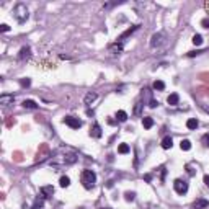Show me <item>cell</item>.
Wrapping results in <instances>:
<instances>
[{
    "label": "cell",
    "instance_id": "1",
    "mask_svg": "<svg viewBox=\"0 0 209 209\" xmlns=\"http://www.w3.org/2000/svg\"><path fill=\"white\" fill-rule=\"evenodd\" d=\"M80 182H82L85 190H92L93 186H95V183H97L95 172H93V170H83L82 175H80Z\"/></svg>",
    "mask_w": 209,
    "mask_h": 209
},
{
    "label": "cell",
    "instance_id": "2",
    "mask_svg": "<svg viewBox=\"0 0 209 209\" xmlns=\"http://www.w3.org/2000/svg\"><path fill=\"white\" fill-rule=\"evenodd\" d=\"M13 17L18 23H25L30 17V12H28V7L25 3H17L15 8H13Z\"/></svg>",
    "mask_w": 209,
    "mask_h": 209
},
{
    "label": "cell",
    "instance_id": "3",
    "mask_svg": "<svg viewBox=\"0 0 209 209\" xmlns=\"http://www.w3.org/2000/svg\"><path fill=\"white\" fill-rule=\"evenodd\" d=\"M173 188L178 194H186L188 193V182H185L182 178H177L173 182Z\"/></svg>",
    "mask_w": 209,
    "mask_h": 209
},
{
    "label": "cell",
    "instance_id": "4",
    "mask_svg": "<svg viewBox=\"0 0 209 209\" xmlns=\"http://www.w3.org/2000/svg\"><path fill=\"white\" fill-rule=\"evenodd\" d=\"M165 42V34L163 33H155L152 38H150V47H158Z\"/></svg>",
    "mask_w": 209,
    "mask_h": 209
},
{
    "label": "cell",
    "instance_id": "5",
    "mask_svg": "<svg viewBox=\"0 0 209 209\" xmlns=\"http://www.w3.org/2000/svg\"><path fill=\"white\" fill-rule=\"evenodd\" d=\"M64 124H67L72 129H78V127H82V121L78 118H74V116H66L64 118Z\"/></svg>",
    "mask_w": 209,
    "mask_h": 209
},
{
    "label": "cell",
    "instance_id": "6",
    "mask_svg": "<svg viewBox=\"0 0 209 209\" xmlns=\"http://www.w3.org/2000/svg\"><path fill=\"white\" fill-rule=\"evenodd\" d=\"M108 51H110L113 56H118V54H121V52H122V42H119V41L113 42V44H110V46H108Z\"/></svg>",
    "mask_w": 209,
    "mask_h": 209
},
{
    "label": "cell",
    "instance_id": "7",
    "mask_svg": "<svg viewBox=\"0 0 209 209\" xmlns=\"http://www.w3.org/2000/svg\"><path fill=\"white\" fill-rule=\"evenodd\" d=\"M207 206H209V201L204 199V198H198V199L193 203V207H194V209H207Z\"/></svg>",
    "mask_w": 209,
    "mask_h": 209
},
{
    "label": "cell",
    "instance_id": "8",
    "mask_svg": "<svg viewBox=\"0 0 209 209\" xmlns=\"http://www.w3.org/2000/svg\"><path fill=\"white\" fill-rule=\"evenodd\" d=\"M102 126H100L98 124V122H95V124H93V127L90 129V136H92V137H95V139H100V137H102Z\"/></svg>",
    "mask_w": 209,
    "mask_h": 209
},
{
    "label": "cell",
    "instance_id": "9",
    "mask_svg": "<svg viewBox=\"0 0 209 209\" xmlns=\"http://www.w3.org/2000/svg\"><path fill=\"white\" fill-rule=\"evenodd\" d=\"M30 56H31V47L25 46V47H21V49H20L18 59H20V61H25V59H28V57H30Z\"/></svg>",
    "mask_w": 209,
    "mask_h": 209
},
{
    "label": "cell",
    "instance_id": "10",
    "mask_svg": "<svg viewBox=\"0 0 209 209\" xmlns=\"http://www.w3.org/2000/svg\"><path fill=\"white\" fill-rule=\"evenodd\" d=\"M39 191H41V196H44V198H49V196H52V194H54V186H51V185H47V186H42V188H41Z\"/></svg>",
    "mask_w": 209,
    "mask_h": 209
},
{
    "label": "cell",
    "instance_id": "11",
    "mask_svg": "<svg viewBox=\"0 0 209 209\" xmlns=\"http://www.w3.org/2000/svg\"><path fill=\"white\" fill-rule=\"evenodd\" d=\"M167 103L172 105V106L178 105V103H180V95H178V93H170L168 98H167Z\"/></svg>",
    "mask_w": 209,
    "mask_h": 209
},
{
    "label": "cell",
    "instance_id": "12",
    "mask_svg": "<svg viewBox=\"0 0 209 209\" xmlns=\"http://www.w3.org/2000/svg\"><path fill=\"white\" fill-rule=\"evenodd\" d=\"M13 100H15L13 95H2V97H0V103H2L3 106H8V105L13 103Z\"/></svg>",
    "mask_w": 209,
    "mask_h": 209
},
{
    "label": "cell",
    "instance_id": "13",
    "mask_svg": "<svg viewBox=\"0 0 209 209\" xmlns=\"http://www.w3.org/2000/svg\"><path fill=\"white\" fill-rule=\"evenodd\" d=\"M172 146H173V139L170 137V136H165V137L162 139V149H172Z\"/></svg>",
    "mask_w": 209,
    "mask_h": 209
},
{
    "label": "cell",
    "instance_id": "14",
    "mask_svg": "<svg viewBox=\"0 0 209 209\" xmlns=\"http://www.w3.org/2000/svg\"><path fill=\"white\" fill-rule=\"evenodd\" d=\"M137 28H139V26L136 25V26H132V28H129V30H126V31H124V33H122V34L119 36V38H118V41H119V42H122V41H124V39L127 38L129 34H132V33H134L136 30H137Z\"/></svg>",
    "mask_w": 209,
    "mask_h": 209
},
{
    "label": "cell",
    "instance_id": "15",
    "mask_svg": "<svg viewBox=\"0 0 209 209\" xmlns=\"http://www.w3.org/2000/svg\"><path fill=\"white\" fill-rule=\"evenodd\" d=\"M23 108H26V110H38V103L33 102V100H25Z\"/></svg>",
    "mask_w": 209,
    "mask_h": 209
},
{
    "label": "cell",
    "instance_id": "16",
    "mask_svg": "<svg viewBox=\"0 0 209 209\" xmlns=\"http://www.w3.org/2000/svg\"><path fill=\"white\" fill-rule=\"evenodd\" d=\"M142 126L146 127V129H150V127L154 126V119L150 118V116H144L142 118Z\"/></svg>",
    "mask_w": 209,
    "mask_h": 209
},
{
    "label": "cell",
    "instance_id": "17",
    "mask_svg": "<svg viewBox=\"0 0 209 209\" xmlns=\"http://www.w3.org/2000/svg\"><path fill=\"white\" fill-rule=\"evenodd\" d=\"M97 93L95 92H92V93H88V95L87 97H85V100H83V102H85V105H92L93 102H95V100H97Z\"/></svg>",
    "mask_w": 209,
    "mask_h": 209
},
{
    "label": "cell",
    "instance_id": "18",
    "mask_svg": "<svg viewBox=\"0 0 209 209\" xmlns=\"http://www.w3.org/2000/svg\"><path fill=\"white\" fill-rule=\"evenodd\" d=\"M116 121H119V122L127 121V113H126V111H122V110H119V111L116 113Z\"/></svg>",
    "mask_w": 209,
    "mask_h": 209
},
{
    "label": "cell",
    "instance_id": "19",
    "mask_svg": "<svg viewBox=\"0 0 209 209\" xmlns=\"http://www.w3.org/2000/svg\"><path fill=\"white\" fill-rule=\"evenodd\" d=\"M198 126H199V122H198V119H194V118L186 121V127H188V129H196Z\"/></svg>",
    "mask_w": 209,
    "mask_h": 209
},
{
    "label": "cell",
    "instance_id": "20",
    "mask_svg": "<svg viewBox=\"0 0 209 209\" xmlns=\"http://www.w3.org/2000/svg\"><path fill=\"white\" fill-rule=\"evenodd\" d=\"M42 204H44V196H38L36 198V201H34V204H33V209H41L42 207Z\"/></svg>",
    "mask_w": 209,
    "mask_h": 209
},
{
    "label": "cell",
    "instance_id": "21",
    "mask_svg": "<svg viewBox=\"0 0 209 209\" xmlns=\"http://www.w3.org/2000/svg\"><path fill=\"white\" fill-rule=\"evenodd\" d=\"M59 185L62 186V188H67V186L70 185V178H69V177H66V175H64V177H61V180H59Z\"/></svg>",
    "mask_w": 209,
    "mask_h": 209
},
{
    "label": "cell",
    "instance_id": "22",
    "mask_svg": "<svg viewBox=\"0 0 209 209\" xmlns=\"http://www.w3.org/2000/svg\"><path fill=\"white\" fill-rule=\"evenodd\" d=\"M152 87H154V90H158V92H162V90H165V83H163L162 80H155Z\"/></svg>",
    "mask_w": 209,
    "mask_h": 209
},
{
    "label": "cell",
    "instance_id": "23",
    "mask_svg": "<svg viewBox=\"0 0 209 209\" xmlns=\"http://www.w3.org/2000/svg\"><path fill=\"white\" fill-rule=\"evenodd\" d=\"M191 41H193L194 46H201V44H203V36H201V34H194Z\"/></svg>",
    "mask_w": 209,
    "mask_h": 209
},
{
    "label": "cell",
    "instance_id": "24",
    "mask_svg": "<svg viewBox=\"0 0 209 209\" xmlns=\"http://www.w3.org/2000/svg\"><path fill=\"white\" fill-rule=\"evenodd\" d=\"M180 147H182V150H190L191 149V142L188 139H183L182 142H180Z\"/></svg>",
    "mask_w": 209,
    "mask_h": 209
},
{
    "label": "cell",
    "instance_id": "25",
    "mask_svg": "<svg viewBox=\"0 0 209 209\" xmlns=\"http://www.w3.org/2000/svg\"><path fill=\"white\" fill-rule=\"evenodd\" d=\"M118 152H119V154H127V152H129V146H127V144H119Z\"/></svg>",
    "mask_w": 209,
    "mask_h": 209
},
{
    "label": "cell",
    "instance_id": "26",
    "mask_svg": "<svg viewBox=\"0 0 209 209\" xmlns=\"http://www.w3.org/2000/svg\"><path fill=\"white\" fill-rule=\"evenodd\" d=\"M124 198H126V201H134L136 199V193L134 191H126L124 193Z\"/></svg>",
    "mask_w": 209,
    "mask_h": 209
},
{
    "label": "cell",
    "instance_id": "27",
    "mask_svg": "<svg viewBox=\"0 0 209 209\" xmlns=\"http://www.w3.org/2000/svg\"><path fill=\"white\" fill-rule=\"evenodd\" d=\"M144 105L139 102V103H136V106H134V114L136 116H141V108H142Z\"/></svg>",
    "mask_w": 209,
    "mask_h": 209
},
{
    "label": "cell",
    "instance_id": "28",
    "mask_svg": "<svg viewBox=\"0 0 209 209\" xmlns=\"http://www.w3.org/2000/svg\"><path fill=\"white\" fill-rule=\"evenodd\" d=\"M20 85H21V87H30V85H31V80H30V78H21V80H20Z\"/></svg>",
    "mask_w": 209,
    "mask_h": 209
},
{
    "label": "cell",
    "instance_id": "29",
    "mask_svg": "<svg viewBox=\"0 0 209 209\" xmlns=\"http://www.w3.org/2000/svg\"><path fill=\"white\" fill-rule=\"evenodd\" d=\"M201 141H203L204 147H207V149H209V132H207V134H204V136H203V139H201Z\"/></svg>",
    "mask_w": 209,
    "mask_h": 209
},
{
    "label": "cell",
    "instance_id": "30",
    "mask_svg": "<svg viewBox=\"0 0 209 209\" xmlns=\"http://www.w3.org/2000/svg\"><path fill=\"white\" fill-rule=\"evenodd\" d=\"M165 175H167V170L165 167H160V182H165Z\"/></svg>",
    "mask_w": 209,
    "mask_h": 209
},
{
    "label": "cell",
    "instance_id": "31",
    "mask_svg": "<svg viewBox=\"0 0 209 209\" xmlns=\"http://www.w3.org/2000/svg\"><path fill=\"white\" fill-rule=\"evenodd\" d=\"M0 31H2V33H7V31H10V26L7 25V23H2V25H0Z\"/></svg>",
    "mask_w": 209,
    "mask_h": 209
},
{
    "label": "cell",
    "instance_id": "32",
    "mask_svg": "<svg viewBox=\"0 0 209 209\" xmlns=\"http://www.w3.org/2000/svg\"><path fill=\"white\" fill-rule=\"evenodd\" d=\"M186 170H188V175H190V177H193L194 173H196V172H194V167H193V165H186Z\"/></svg>",
    "mask_w": 209,
    "mask_h": 209
},
{
    "label": "cell",
    "instance_id": "33",
    "mask_svg": "<svg viewBox=\"0 0 209 209\" xmlns=\"http://www.w3.org/2000/svg\"><path fill=\"white\" fill-rule=\"evenodd\" d=\"M201 26H203V28H209V18H203V20H201Z\"/></svg>",
    "mask_w": 209,
    "mask_h": 209
},
{
    "label": "cell",
    "instance_id": "34",
    "mask_svg": "<svg viewBox=\"0 0 209 209\" xmlns=\"http://www.w3.org/2000/svg\"><path fill=\"white\" fill-rule=\"evenodd\" d=\"M157 105H158V102H155V100H150V102H149V106L150 108H155Z\"/></svg>",
    "mask_w": 209,
    "mask_h": 209
},
{
    "label": "cell",
    "instance_id": "35",
    "mask_svg": "<svg viewBox=\"0 0 209 209\" xmlns=\"http://www.w3.org/2000/svg\"><path fill=\"white\" fill-rule=\"evenodd\" d=\"M203 51H191V52H188V57H193V56H196V54H201Z\"/></svg>",
    "mask_w": 209,
    "mask_h": 209
},
{
    "label": "cell",
    "instance_id": "36",
    "mask_svg": "<svg viewBox=\"0 0 209 209\" xmlns=\"http://www.w3.org/2000/svg\"><path fill=\"white\" fill-rule=\"evenodd\" d=\"M144 180H146V182H150V180H152V175H150V173H147L146 177H144Z\"/></svg>",
    "mask_w": 209,
    "mask_h": 209
},
{
    "label": "cell",
    "instance_id": "37",
    "mask_svg": "<svg viewBox=\"0 0 209 209\" xmlns=\"http://www.w3.org/2000/svg\"><path fill=\"white\" fill-rule=\"evenodd\" d=\"M204 185L209 186V175H204Z\"/></svg>",
    "mask_w": 209,
    "mask_h": 209
},
{
    "label": "cell",
    "instance_id": "38",
    "mask_svg": "<svg viewBox=\"0 0 209 209\" xmlns=\"http://www.w3.org/2000/svg\"><path fill=\"white\" fill-rule=\"evenodd\" d=\"M203 108H204V110H206V111L209 113V106H206V105H203Z\"/></svg>",
    "mask_w": 209,
    "mask_h": 209
},
{
    "label": "cell",
    "instance_id": "39",
    "mask_svg": "<svg viewBox=\"0 0 209 209\" xmlns=\"http://www.w3.org/2000/svg\"><path fill=\"white\" fill-rule=\"evenodd\" d=\"M102 209H111V207H102Z\"/></svg>",
    "mask_w": 209,
    "mask_h": 209
}]
</instances>
